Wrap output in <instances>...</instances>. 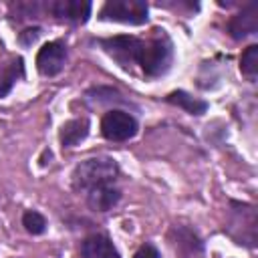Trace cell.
Returning <instances> with one entry per match:
<instances>
[{
  "instance_id": "obj_1",
  "label": "cell",
  "mask_w": 258,
  "mask_h": 258,
  "mask_svg": "<svg viewBox=\"0 0 258 258\" xmlns=\"http://www.w3.org/2000/svg\"><path fill=\"white\" fill-rule=\"evenodd\" d=\"M119 175V165L111 157H91L81 161L73 171V185L79 191H89L99 185L115 183Z\"/></svg>"
},
{
  "instance_id": "obj_2",
  "label": "cell",
  "mask_w": 258,
  "mask_h": 258,
  "mask_svg": "<svg viewBox=\"0 0 258 258\" xmlns=\"http://www.w3.org/2000/svg\"><path fill=\"white\" fill-rule=\"evenodd\" d=\"M159 34L141 42V52L137 64L147 77H161L167 73L171 60H173V46L171 40L163 34V30H157Z\"/></svg>"
},
{
  "instance_id": "obj_3",
  "label": "cell",
  "mask_w": 258,
  "mask_h": 258,
  "mask_svg": "<svg viewBox=\"0 0 258 258\" xmlns=\"http://www.w3.org/2000/svg\"><path fill=\"white\" fill-rule=\"evenodd\" d=\"M147 2L143 0H107L99 12L103 20L123 22V24H145L147 22Z\"/></svg>"
},
{
  "instance_id": "obj_4",
  "label": "cell",
  "mask_w": 258,
  "mask_h": 258,
  "mask_svg": "<svg viewBox=\"0 0 258 258\" xmlns=\"http://www.w3.org/2000/svg\"><path fill=\"white\" fill-rule=\"evenodd\" d=\"M103 50L119 62V67H123L125 71H131L133 64H137L139 60V52H141V38L137 36H129V34H117V36H109V38H101L99 40Z\"/></svg>"
},
{
  "instance_id": "obj_5",
  "label": "cell",
  "mask_w": 258,
  "mask_h": 258,
  "mask_svg": "<svg viewBox=\"0 0 258 258\" xmlns=\"http://www.w3.org/2000/svg\"><path fill=\"white\" fill-rule=\"evenodd\" d=\"M101 133L109 141H127L137 133V121L127 111L111 109L101 119Z\"/></svg>"
},
{
  "instance_id": "obj_6",
  "label": "cell",
  "mask_w": 258,
  "mask_h": 258,
  "mask_svg": "<svg viewBox=\"0 0 258 258\" xmlns=\"http://www.w3.org/2000/svg\"><path fill=\"white\" fill-rule=\"evenodd\" d=\"M67 60V48L62 42H46L36 54V69L42 77H54L62 71Z\"/></svg>"
},
{
  "instance_id": "obj_7",
  "label": "cell",
  "mask_w": 258,
  "mask_h": 258,
  "mask_svg": "<svg viewBox=\"0 0 258 258\" xmlns=\"http://www.w3.org/2000/svg\"><path fill=\"white\" fill-rule=\"evenodd\" d=\"M46 12H50L52 16H56L60 20L83 24V22H87V18L91 14V2H87V0H52L46 4Z\"/></svg>"
},
{
  "instance_id": "obj_8",
  "label": "cell",
  "mask_w": 258,
  "mask_h": 258,
  "mask_svg": "<svg viewBox=\"0 0 258 258\" xmlns=\"http://www.w3.org/2000/svg\"><path fill=\"white\" fill-rule=\"evenodd\" d=\"M256 30H258V8H256V4H250L248 8H244L242 12L232 16V20L228 22V32L236 40H242L248 34H254Z\"/></svg>"
},
{
  "instance_id": "obj_9",
  "label": "cell",
  "mask_w": 258,
  "mask_h": 258,
  "mask_svg": "<svg viewBox=\"0 0 258 258\" xmlns=\"http://www.w3.org/2000/svg\"><path fill=\"white\" fill-rule=\"evenodd\" d=\"M81 254L83 258H121L113 242L103 234H93L85 238L81 246Z\"/></svg>"
},
{
  "instance_id": "obj_10",
  "label": "cell",
  "mask_w": 258,
  "mask_h": 258,
  "mask_svg": "<svg viewBox=\"0 0 258 258\" xmlns=\"http://www.w3.org/2000/svg\"><path fill=\"white\" fill-rule=\"evenodd\" d=\"M121 198V191L115 187V183H107V185H99L87 191V202L95 212H107L111 210Z\"/></svg>"
},
{
  "instance_id": "obj_11",
  "label": "cell",
  "mask_w": 258,
  "mask_h": 258,
  "mask_svg": "<svg viewBox=\"0 0 258 258\" xmlns=\"http://www.w3.org/2000/svg\"><path fill=\"white\" fill-rule=\"evenodd\" d=\"M24 77V60L20 56H12L0 62V97H6L14 83Z\"/></svg>"
},
{
  "instance_id": "obj_12",
  "label": "cell",
  "mask_w": 258,
  "mask_h": 258,
  "mask_svg": "<svg viewBox=\"0 0 258 258\" xmlns=\"http://www.w3.org/2000/svg\"><path fill=\"white\" fill-rule=\"evenodd\" d=\"M89 135V119L87 117H79V119H71L60 127L58 139L62 143V147H75L77 143H81L85 137Z\"/></svg>"
},
{
  "instance_id": "obj_13",
  "label": "cell",
  "mask_w": 258,
  "mask_h": 258,
  "mask_svg": "<svg viewBox=\"0 0 258 258\" xmlns=\"http://www.w3.org/2000/svg\"><path fill=\"white\" fill-rule=\"evenodd\" d=\"M167 103H171V105H175V107H179V109H183V111H187L191 115H202L208 109L206 101H202V99H198V97H194V95H189L185 91L169 93L167 95Z\"/></svg>"
},
{
  "instance_id": "obj_14",
  "label": "cell",
  "mask_w": 258,
  "mask_h": 258,
  "mask_svg": "<svg viewBox=\"0 0 258 258\" xmlns=\"http://www.w3.org/2000/svg\"><path fill=\"white\" fill-rule=\"evenodd\" d=\"M240 71L250 81L256 79V75H258V46L256 44H250L242 52V56H240Z\"/></svg>"
},
{
  "instance_id": "obj_15",
  "label": "cell",
  "mask_w": 258,
  "mask_h": 258,
  "mask_svg": "<svg viewBox=\"0 0 258 258\" xmlns=\"http://www.w3.org/2000/svg\"><path fill=\"white\" fill-rule=\"evenodd\" d=\"M22 226L26 228L28 234L38 236V234H42V232L46 230V220H44L42 214H38V212H34V210H28V212H24V216H22Z\"/></svg>"
},
{
  "instance_id": "obj_16",
  "label": "cell",
  "mask_w": 258,
  "mask_h": 258,
  "mask_svg": "<svg viewBox=\"0 0 258 258\" xmlns=\"http://www.w3.org/2000/svg\"><path fill=\"white\" fill-rule=\"evenodd\" d=\"M133 258H161V256H159V252H157V248H155L153 244H143V246L133 254Z\"/></svg>"
},
{
  "instance_id": "obj_17",
  "label": "cell",
  "mask_w": 258,
  "mask_h": 258,
  "mask_svg": "<svg viewBox=\"0 0 258 258\" xmlns=\"http://www.w3.org/2000/svg\"><path fill=\"white\" fill-rule=\"evenodd\" d=\"M38 36H40V28H26L24 32H20V42H22L24 46H28V44H32Z\"/></svg>"
}]
</instances>
